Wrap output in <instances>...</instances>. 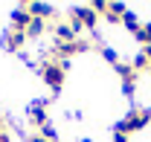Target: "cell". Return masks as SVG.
<instances>
[{
	"mask_svg": "<svg viewBox=\"0 0 151 142\" xmlns=\"http://www.w3.org/2000/svg\"><path fill=\"white\" fill-rule=\"evenodd\" d=\"M148 122H151V110H145V107H131L128 116L116 125V131H122L125 136H131V133H137V131H142Z\"/></svg>",
	"mask_w": 151,
	"mask_h": 142,
	"instance_id": "cell-1",
	"label": "cell"
},
{
	"mask_svg": "<svg viewBox=\"0 0 151 142\" xmlns=\"http://www.w3.org/2000/svg\"><path fill=\"white\" fill-rule=\"evenodd\" d=\"M64 67L58 64V61H44L41 64V75H44V81L50 84V90L52 93H61V87H64Z\"/></svg>",
	"mask_w": 151,
	"mask_h": 142,
	"instance_id": "cell-2",
	"label": "cell"
},
{
	"mask_svg": "<svg viewBox=\"0 0 151 142\" xmlns=\"http://www.w3.org/2000/svg\"><path fill=\"white\" fill-rule=\"evenodd\" d=\"M96 20H99V15H96L90 6H76V9H73V18H70V23H73L76 29L81 32L84 26H87V29H93Z\"/></svg>",
	"mask_w": 151,
	"mask_h": 142,
	"instance_id": "cell-3",
	"label": "cell"
},
{
	"mask_svg": "<svg viewBox=\"0 0 151 142\" xmlns=\"http://www.w3.org/2000/svg\"><path fill=\"white\" fill-rule=\"evenodd\" d=\"M29 122L35 125V128H44L47 122V102H32L29 105Z\"/></svg>",
	"mask_w": 151,
	"mask_h": 142,
	"instance_id": "cell-4",
	"label": "cell"
},
{
	"mask_svg": "<svg viewBox=\"0 0 151 142\" xmlns=\"http://www.w3.org/2000/svg\"><path fill=\"white\" fill-rule=\"evenodd\" d=\"M29 23H32L29 6H18V9L12 12V26H15V29H20V32H26V29H29Z\"/></svg>",
	"mask_w": 151,
	"mask_h": 142,
	"instance_id": "cell-5",
	"label": "cell"
},
{
	"mask_svg": "<svg viewBox=\"0 0 151 142\" xmlns=\"http://www.w3.org/2000/svg\"><path fill=\"white\" fill-rule=\"evenodd\" d=\"M55 35L61 44H76L78 41V29H76L73 23H58L55 26Z\"/></svg>",
	"mask_w": 151,
	"mask_h": 142,
	"instance_id": "cell-6",
	"label": "cell"
},
{
	"mask_svg": "<svg viewBox=\"0 0 151 142\" xmlns=\"http://www.w3.org/2000/svg\"><path fill=\"white\" fill-rule=\"evenodd\" d=\"M26 44V32H20V29H12V32H6V41H3V47L9 49V52H15Z\"/></svg>",
	"mask_w": 151,
	"mask_h": 142,
	"instance_id": "cell-7",
	"label": "cell"
},
{
	"mask_svg": "<svg viewBox=\"0 0 151 142\" xmlns=\"http://www.w3.org/2000/svg\"><path fill=\"white\" fill-rule=\"evenodd\" d=\"M26 6H29V15H32V18H41V20H50L52 12H55L50 3H26Z\"/></svg>",
	"mask_w": 151,
	"mask_h": 142,
	"instance_id": "cell-8",
	"label": "cell"
},
{
	"mask_svg": "<svg viewBox=\"0 0 151 142\" xmlns=\"http://www.w3.org/2000/svg\"><path fill=\"white\" fill-rule=\"evenodd\" d=\"M122 23H125V26H128V29H131L134 35H137V32H139V29H142V23H139V18H137V15H134L131 9H128V12H125V15H122Z\"/></svg>",
	"mask_w": 151,
	"mask_h": 142,
	"instance_id": "cell-9",
	"label": "cell"
},
{
	"mask_svg": "<svg viewBox=\"0 0 151 142\" xmlns=\"http://www.w3.org/2000/svg\"><path fill=\"white\" fill-rule=\"evenodd\" d=\"M44 29H47V20H41V18H32L29 29H26V38H38V35H44Z\"/></svg>",
	"mask_w": 151,
	"mask_h": 142,
	"instance_id": "cell-10",
	"label": "cell"
},
{
	"mask_svg": "<svg viewBox=\"0 0 151 142\" xmlns=\"http://www.w3.org/2000/svg\"><path fill=\"white\" fill-rule=\"evenodd\" d=\"M116 72L122 75V81H137V70L131 64H116Z\"/></svg>",
	"mask_w": 151,
	"mask_h": 142,
	"instance_id": "cell-11",
	"label": "cell"
},
{
	"mask_svg": "<svg viewBox=\"0 0 151 142\" xmlns=\"http://www.w3.org/2000/svg\"><path fill=\"white\" fill-rule=\"evenodd\" d=\"M38 133H41L44 139H50V142H55V139H58V131H55V128H52V125H44V128H41Z\"/></svg>",
	"mask_w": 151,
	"mask_h": 142,
	"instance_id": "cell-12",
	"label": "cell"
},
{
	"mask_svg": "<svg viewBox=\"0 0 151 142\" xmlns=\"http://www.w3.org/2000/svg\"><path fill=\"white\" fill-rule=\"evenodd\" d=\"M102 55H105V61H111L113 67L119 64V58H116V49H111V47H102Z\"/></svg>",
	"mask_w": 151,
	"mask_h": 142,
	"instance_id": "cell-13",
	"label": "cell"
},
{
	"mask_svg": "<svg viewBox=\"0 0 151 142\" xmlns=\"http://www.w3.org/2000/svg\"><path fill=\"white\" fill-rule=\"evenodd\" d=\"M131 67H134V70H145V67H148V58L139 52V55H137V58L131 61Z\"/></svg>",
	"mask_w": 151,
	"mask_h": 142,
	"instance_id": "cell-14",
	"label": "cell"
},
{
	"mask_svg": "<svg viewBox=\"0 0 151 142\" xmlns=\"http://www.w3.org/2000/svg\"><path fill=\"white\" fill-rule=\"evenodd\" d=\"M113 142H128V136H125L122 131H113Z\"/></svg>",
	"mask_w": 151,
	"mask_h": 142,
	"instance_id": "cell-15",
	"label": "cell"
},
{
	"mask_svg": "<svg viewBox=\"0 0 151 142\" xmlns=\"http://www.w3.org/2000/svg\"><path fill=\"white\" fill-rule=\"evenodd\" d=\"M26 142H50V139H44L41 133H32V136H29V139H26Z\"/></svg>",
	"mask_w": 151,
	"mask_h": 142,
	"instance_id": "cell-16",
	"label": "cell"
},
{
	"mask_svg": "<svg viewBox=\"0 0 151 142\" xmlns=\"http://www.w3.org/2000/svg\"><path fill=\"white\" fill-rule=\"evenodd\" d=\"M0 142H12V139H9V133H3V131H0Z\"/></svg>",
	"mask_w": 151,
	"mask_h": 142,
	"instance_id": "cell-17",
	"label": "cell"
},
{
	"mask_svg": "<svg viewBox=\"0 0 151 142\" xmlns=\"http://www.w3.org/2000/svg\"><path fill=\"white\" fill-rule=\"evenodd\" d=\"M0 131H3V116H0Z\"/></svg>",
	"mask_w": 151,
	"mask_h": 142,
	"instance_id": "cell-18",
	"label": "cell"
},
{
	"mask_svg": "<svg viewBox=\"0 0 151 142\" xmlns=\"http://www.w3.org/2000/svg\"><path fill=\"white\" fill-rule=\"evenodd\" d=\"M81 142H90V139H81Z\"/></svg>",
	"mask_w": 151,
	"mask_h": 142,
	"instance_id": "cell-19",
	"label": "cell"
},
{
	"mask_svg": "<svg viewBox=\"0 0 151 142\" xmlns=\"http://www.w3.org/2000/svg\"><path fill=\"white\" fill-rule=\"evenodd\" d=\"M148 70H151V61H148Z\"/></svg>",
	"mask_w": 151,
	"mask_h": 142,
	"instance_id": "cell-20",
	"label": "cell"
}]
</instances>
